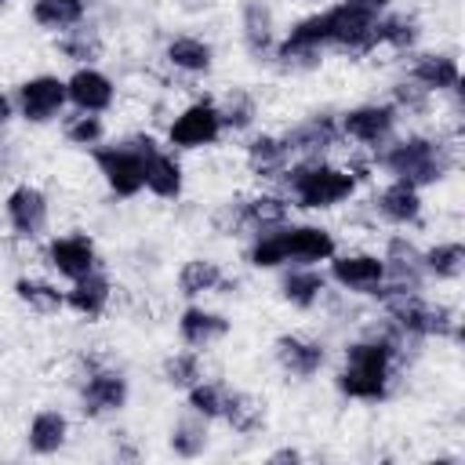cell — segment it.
Returning a JSON list of instances; mask_svg holds the SVG:
<instances>
[{
  "instance_id": "cell-36",
  "label": "cell",
  "mask_w": 465,
  "mask_h": 465,
  "mask_svg": "<svg viewBox=\"0 0 465 465\" xmlns=\"http://www.w3.org/2000/svg\"><path fill=\"white\" fill-rule=\"evenodd\" d=\"M171 450L182 454V458L203 454L207 450V418H200V414L189 411V418L174 421V429H171Z\"/></svg>"
},
{
  "instance_id": "cell-12",
  "label": "cell",
  "mask_w": 465,
  "mask_h": 465,
  "mask_svg": "<svg viewBox=\"0 0 465 465\" xmlns=\"http://www.w3.org/2000/svg\"><path fill=\"white\" fill-rule=\"evenodd\" d=\"M327 280H334L341 291L349 294H374L378 283L385 280V262L381 254H367V251H356V254H331L327 258Z\"/></svg>"
},
{
  "instance_id": "cell-1",
  "label": "cell",
  "mask_w": 465,
  "mask_h": 465,
  "mask_svg": "<svg viewBox=\"0 0 465 465\" xmlns=\"http://www.w3.org/2000/svg\"><path fill=\"white\" fill-rule=\"evenodd\" d=\"M403 349V338L381 323L374 331H367L363 338H356L349 349H345V363L338 371V392L349 396V400H385L389 392V378H392V363Z\"/></svg>"
},
{
  "instance_id": "cell-40",
  "label": "cell",
  "mask_w": 465,
  "mask_h": 465,
  "mask_svg": "<svg viewBox=\"0 0 465 465\" xmlns=\"http://www.w3.org/2000/svg\"><path fill=\"white\" fill-rule=\"evenodd\" d=\"M396 113H407V116H425L429 105H432V94L425 87H418L414 80H400L392 87V102H389Z\"/></svg>"
},
{
  "instance_id": "cell-10",
  "label": "cell",
  "mask_w": 465,
  "mask_h": 465,
  "mask_svg": "<svg viewBox=\"0 0 465 465\" xmlns=\"http://www.w3.org/2000/svg\"><path fill=\"white\" fill-rule=\"evenodd\" d=\"M65 80L51 76V73H40V76H29L18 84L15 91V105H18V116L29 120V124H47L54 120L62 109H65Z\"/></svg>"
},
{
  "instance_id": "cell-29",
  "label": "cell",
  "mask_w": 465,
  "mask_h": 465,
  "mask_svg": "<svg viewBox=\"0 0 465 465\" xmlns=\"http://www.w3.org/2000/svg\"><path fill=\"white\" fill-rule=\"evenodd\" d=\"M163 58H167L178 73L203 76V73H211V65H214V47H211L207 40H200V36H174V40H167Z\"/></svg>"
},
{
  "instance_id": "cell-11",
  "label": "cell",
  "mask_w": 465,
  "mask_h": 465,
  "mask_svg": "<svg viewBox=\"0 0 465 465\" xmlns=\"http://www.w3.org/2000/svg\"><path fill=\"white\" fill-rule=\"evenodd\" d=\"M276 236H280L283 265H320L338 251L334 232L323 225H280Z\"/></svg>"
},
{
  "instance_id": "cell-4",
  "label": "cell",
  "mask_w": 465,
  "mask_h": 465,
  "mask_svg": "<svg viewBox=\"0 0 465 465\" xmlns=\"http://www.w3.org/2000/svg\"><path fill=\"white\" fill-rule=\"evenodd\" d=\"M385 323L407 341V338H461L458 312L443 302H425L414 294H392L381 302Z\"/></svg>"
},
{
  "instance_id": "cell-43",
  "label": "cell",
  "mask_w": 465,
  "mask_h": 465,
  "mask_svg": "<svg viewBox=\"0 0 465 465\" xmlns=\"http://www.w3.org/2000/svg\"><path fill=\"white\" fill-rule=\"evenodd\" d=\"M269 461H272V465H276V461H302V450L283 447V450H272V454H269Z\"/></svg>"
},
{
  "instance_id": "cell-23",
  "label": "cell",
  "mask_w": 465,
  "mask_h": 465,
  "mask_svg": "<svg viewBox=\"0 0 465 465\" xmlns=\"http://www.w3.org/2000/svg\"><path fill=\"white\" fill-rule=\"evenodd\" d=\"M178 334L189 349H211L214 341H222L229 334V320L214 309L203 305H185L178 316Z\"/></svg>"
},
{
  "instance_id": "cell-9",
  "label": "cell",
  "mask_w": 465,
  "mask_h": 465,
  "mask_svg": "<svg viewBox=\"0 0 465 465\" xmlns=\"http://www.w3.org/2000/svg\"><path fill=\"white\" fill-rule=\"evenodd\" d=\"M222 138V113L214 102L200 98L185 105L171 124H167V142L178 149H203Z\"/></svg>"
},
{
  "instance_id": "cell-24",
  "label": "cell",
  "mask_w": 465,
  "mask_h": 465,
  "mask_svg": "<svg viewBox=\"0 0 465 465\" xmlns=\"http://www.w3.org/2000/svg\"><path fill=\"white\" fill-rule=\"evenodd\" d=\"M109 298H113V283H109V276L98 272V269H91L87 276L73 280V287L65 291V305H69L76 316H87V320L102 316L105 305H109Z\"/></svg>"
},
{
  "instance_id": "cell-3",
  "label": "cell",
  "mask_w": 465,
  "mask_h": 465,
  "mask_svg": "<svg viewBox=\"0 0 465 465\" xmlns=\"http://www.w3.org/2000/svg\"><path fill=\"white\" fill-rule=\"evenodd\" d=\"M283 185H287V200H294L298 207H305V211H327V207L345 203L356 193L360 182L345 167L327 163L323 156H302V160H294L287 167Z\"/></svg>"
},
{
  "instance_id": "cell-31",
  "label": "cell",
  "mask_w": 465,
  "mask_h": 465,
  "mask_svg": "<svg viewBox=\"0 0 465 465\" xmlns=\"http://www.w3.org/2000/svg\"><path fill=\"white\" fill-rule=\"evenodd\" d=\"M225 425L240 436H251L265 425V403L251 392H225V411H222Z\"/></svg>"
},
{
  "instance_id": "cell-44",
  "label": "cell",
  "mask_w": 465,
  "mask_h": 465,
  "mask_svg": "<svg viewBox=\"0 0 465 465\" xmlns=\"http://www.w3.org/2000/svg\"><path fill=\"white\" fill-rule=\"evenodd\" d=\"M11 116H15V102H11V98H7L4 91H0V127H4V124H7Z\"/></svg>"
},
{
  "instance_id": "cell-14",
  "label": "cell",
  "mask_w": 465,
  "mask_h": 465,
  "mask_svg": "<svg viewBox=\"0 0 465 465\" xmlns=\"http://www.w3.org/2000/svg\"><path fill=\"white\" fill-rule=\"evenodd\" d=\"M4 214H7V225L15 229V236H22V240H36V236H44V229H47L51 207H47L44 189L22 182V185H15V189L7 193Z\"/></svg>"
},
{
  "instance_id": "cell-39",
  "label": "cell",
  "mask_w": 465,
  "mask_h": 465,
  "mask_svg": "<svg viewBox=\"0 0 465 465\" xmlns=\"http://www.w3.org/2000/svg\"><path fill=\"white\" fill-rule=\"evenodd\" d=\"M218 113H222V131H247L254 124L258 105H254V98L247 91H232L225 98V105H218Z\"/></svg>"
},
{
  "instance_id": "cell-34",
  "label": "cell",
  "mask_w": 465,
  "mask_h": 465,
  "mask_svg": "<svg viewBox=\"0 0 465 465\" xmlns=\"http://www.w3.org/2000/svg\"><path fill=\"white\" fill-rule=\"evenodd\" d=\"M58 51H62L69 62H76V65H94V62L102 58V40H98L94 29H87V25L80 22V25L65 29V33L58 36Z\"/></svg>"
},
{
  "instance_id": "cell-45",
  "label": "cell",
  "mask_w": 465,
  "mask_h": 465,
  "mask_svg": "<svg viewBox=\"0 0 465 465\" xmlns=\"http://www.w3.org/2000/svg\"><path fill=\"white\" fill-rule=\"evenodd\" d=\"M182 4H185V7H189V11H200V7H207V4H211V0H182Z\"/></svg>"
},
{
  "instance_id": "cell-37",
  "label": "cell",
  "mask_w": 465,
  "mask_h": 465,
  "mask_svg": "<svg viewBox=\"0 0 465 465\" xmlns=\"http://www.w3.org/2000/svg\"><path fill=\"white\" fill-rule=\"evenodd\" d=\"M203 378V363H200V349H185V352H171L163 360V381L174 389H189Z\"/></svg>"
},
{
  "instance_id": "cell-35",
  "label": "cell",
  "mask_w": 465,
  "mask_h": 465,
  "mask_svg": "<svg viewBox=\"0 0 465 465\" xmlns=\"http://www.w3.org/2000/svg\"><path fill=\"white\" fill-rule=\"evenodd\" d=\"M421 265L429 276L436 280H458L461 269H465V247L458 240H447V243H436L429 251H421Z\"/></svg>"
},
{
  "instance_id": "cell-18",
  "label": "cell",
  "mask_w": 465,
  "mask_h": 465,
  "mask_svg": "<svg viewBox=\"0 0 465 465\" xmlns=\"http://www.w3.org/2000/svg\"><path fill=\"white\" fill-rule=\"evenodd\" d=\"M65 98L76 105V113H105L116 98L113 80L94 65H76L65 80Z\"/></svg>"
},
{
  "instance_id": "cell-25",
  "label": "cell",
  "mask_w": 465,
  "mask_h": 465,
  "mask_svg": "<svg viewBox=\"0 0 465 465\" xmlns=\"http://www.w3.org/2000/svg\"><path fill=\"white\" fill-rule=\"evenodd\" d=\"M182 185H185V174H182V163L174 153H163L160 145L145 156V189L160 200H178L182 196Z\"/></svg>"
},
{
  "instance_id": "cell-30",
  "label": "cell",
  "mask_w": 465,
  "mask_h": 465,
  "mask_svg": "<svg viewBox=\"0 0 465 465\" xmlns=\"http://www.w3.org/2000/svg\"><path fill=\"white\" fill-rule=\"evenodd\" d=\"M33 22L51 33H65L87 18V0H33Z\"/></svg>"
},
{
  "instance_id": "cell-28",
  "label": "cell",
  "mask_w": 465,
  "mask_h": 465,
  "mask_svg": "<svg viewBox=\"0 0 465 465\" xmlns=\"http://www.w3.org/2000/svg\"><path fill=\"white\" fill-rule=\"evenodd\" d=\"M25 440H29L33 454H58L65 447V440H69V418L62 411H54V407L36 411L33 421H29Z\"/></svg>"
},
{
  "instance_id": "cell-32",
  "label": "cell",
  "mask_w": 465,
  "mask_h": 465,
  "mask_svg": "<svg viewBox=\"0 0 465 465\" xmlns=\"http://www.w3.org/2000/svg\"><path fill=\"white\" fill-rule=\"evenodd\" d=\"M374 36H378V44H385V47H392V51H411L414 44H418V36H421V25H418V18L414 15H407V11H396V15H381L378 18V25H374Z\"/></svg>"
},
{
  "instance_id": "cell-33",
  "label": "cell",
  "mask_w": 465,
  "mask_h": 465,
  "mask_svg": "<svg viewBox=\"0 0 465 465\" xmlns=\"http://www.w3.org/2000/svg\"><path fill=\"white\" fill-rule=\"evenodd\" d=\"M15 298L22 305H29L33 312H40V316H51L65 305V291H58L47 280H36V276H18L15 280Z\"/></svg>"
},
{
  "instance_id": "cell-17",
  "label": "cell",
  "mask_w": 465,
  "mask_h": 465,
  "mask_svg": "<svg viewBox=\"0 0 465 465\" xmlns=\"http://www.w3.org/2000/svg\"><path fill=\"white\" fill-rule=\"evenodd\" d=\"M272 356H276L280 371L291 374V378H312V374L327 363L323 341L305 338V334H280V338L272 341Z\"/></svg>"
},
{
  "instance_id": "cell-5",
  "label": "cell",
  "mask_w": 465,
  "mask_h": 465,
  "mask_svg": "<svg viewBox=\"0 0 465 465\" xmlns=\"http://www.w3.org/2000/svg\"><path fill=\"white\" fill-rule=\"evenodd\" d=\"M156 149V142L149 134H134L127 142H113V145H94L91 156L98 163V174L105 178V185L131 200L145 189V156Z\"/></svg>"
},
{
  "instance_id": "cell-41",
  "label": "cell",
  "mask_w": 465,
  "mask_h": 465,
  "mask_svg": "<svg viewBox=\"0 0 465 465\" xmlns=\"http://www.w3.org/2000/svg\"><path fill=\"white\" fill-rule=\"evenodd\" d=\"M102 134H105V124H102V113H76V116H69L65 120V138L73 142V145H98L102 142Z\"/></svg>"
},
{
  "instance_id": "cell-21",
  "label": "cell",
  "mask_w": 465,
  "mask_h": 465,
  "mask_svg": "<svg viewBox=\"0 0 465 465\" xmlns=\"http://www.w3.org/2000/svg\"><path fill=\"white\" fill-rule=\"evenodd\" d=\"M243 156H247V171H251L254 178H262V182L283 178L287 167L294 163V156H291L283 134H254V138L247 142V153H243Z\"/></svg>"
},
{
  "instance_id": "cell-27",
  "label": "cell",
  "mask_w": 465,
  "mask_h": 465,
  "mask_svg": "<svg viewBox=\"0 0 465 465\" xmlns=\"http://www.w3.org/2000/svg\"><path fill=\"white\" fill-rule=\"evenodd\" d=\"M236 283V280H232ZM222 272V265L214 258H189L182 269H178V291L185 298H200V294H214V291H225L232 287Z\"/></svg>"
},
{
  "instance_id": "cell-26",
  "label": "cell",
  "mask_w": 465,
  "mask_h": 465,
  "mask_svg": "<svg viewBox=\"0 0 465 465\" xmlns=\"http://www.w3.org/2000/svg\"><path fill=\"white\" fill-rule=\"evenodd\" d=\"M280 294H283V302H291L294 309H312V305L327 294V276H323L316 265H294V269L283 272Z\"/></svg>"
},
{
  "instance_id": "cell-42",
  "label": "cell",
  "mask_w": 465,
  "mask_h": 465,
  "mask_svg": "<svg viewBox=\"0 0 465 465\" xmlns=\"http://www.w3.org/2000/svg\"><path fill=\"white\" fill-rule=\"evenodd\" d=\"M349 7H356V11H363V15H374V18H381L385 11H389V4L392 0H345Z\"/></svg>"
},
{
  "instance_id": "cell-20",
  "label": "cell",
  "mask_w": 465,
  "mask_h": 465,
  "mask_svg": "<svg viewBox=\"0 0 465 465\" xmlns=\"http://www.w3.org/2000/svg\"><path fill=\"white\" fill-rule=\"evenodd\" d=\"M407 80H414V84L425 87L429 94H440V91H458V87H461V69H458V58H454V54L425 51V54H418V58L411 62Z\"/></svg>"
},
{
  "instance_id": "cell-15",
  "label": "cell",
  "mask_w": 465,
  "mask_h": 465,
  "mask_svg": "<svg viewBox=\"0 0 465 465\" xmlns=\"http://www.w3.org/2000/svg\"><path fill=\"white\" fill-rule=\"evenodd\" d=\"M47 265L58 272V276H65L69 283L73 280H80V276H87L91 269H98V251H94V240L87 236V232H65V236H54L51 243H47Z\"/></svg>"
},
{
  "instance_id": "cell-22",
  "label": "cell",
  "mask_w": 465,
  "mask_h": 465,
  "mask_svg": "<svg viewBox=\"0 0 465 465\" xmlns=\"http://www.w3.org/2000/svg\"><path fill=\"white\" fill-rule=\"evenodd\" d=\"M374 211L389 222V225H414L421 218V193L418 185L392 178L378 196H374Z\"/></svg>"
},
{
  "instance_id": "cell-16",
  "label": "cell",
  "mask_w": 465,
  "mask_h": 465,
  "mask_svg": "<svg viewBox=\"0 0 465 465\" xmlns=\"http://www.w3.org/2000/svg\"><path fill=\"white\" fill-rule=\"evenodd\" d=\"M283 142H287V149H291L294 160H302V156H323L331 145L341 142V127H338V120L331 113H312V116L298 120L294 127H287L283 131Z\"/></svg>"
},
{
  "instance_id": "cell-46",
  "label": "cell",
  "mask_w": 465,
  "mask_h": 465,
  "mask_svg": "<svg viewBox=\"0 0 465 465\" xmlns=\"http://www.w3.org/2000/svg\"><path fill=\"white\" fill-rule=\"evenodd\" d=\"M0 7H7V0H0Z\"/></svg>"
},
{
  "instance_id": "cell-13",
  "label": "cell",
  "mask_w": 465,
  "mask_h": 465,
  "mask_svg": "<svg viewBox=\"0 0 465 465\" xmlns=\"http://www.w3.org/2000/svg\"><path fill=\"white\" fill-rule=\"evenodd\" d=\"M80 403H84L87 418H102V414L120 411L127 403V378L116 367L87 363V374L80 385Z\"/></svg>"
},
{
  "instance_id": "cell-6",
  "label": "cell",
  "mask_w": 465,
  "mask_h": 465,
  "mask_svg": "<svg viewBox=\"0 0 465 465\" xmlns=\"http://www.w3.org/2000/svg\"><path fill=\"white\" fill-rule=\"evenodd\" d=\"M291 218V200L280 193H254V196H240L222 203V211L214 214V225L225 236H262L272 232L280 225H287Z\"/></svg>"
},
{
  "instance_id": "cell-7",
  "label": "cell",
  "mask_w": 465,
  "mask_h": 465,
  "mask_svg": "<svg viewBox=\"0 0 465 465\" xmlns=\"http://www.w3.org/2000/svg\"><path fill=\"white\" fill-rule=\"evenodd\" d=\"M327 47H338L341 54H352V58H363L378 47V36H374V25L378 18L374 15H363L356 7H349L345 0L327 7Z\"/></svg>"
},
{
  "instance_id": "cell-38",
  "label": "cell",
  "mask_w": 465,
  "mask_h": 465,
  "mask_svg": "<svg viewBox=\"0 0 465 465\" xmlns=\"http://www.w3.org/2000/svg\"><path fill=\"white\" fill-rule=\"evenodd\" d=\"M225 385H218V381H196V385H189L185 389V400H189V411L193 414H200V418H207V421H214V418H222V411H225Z\"/></svg>"
},
{
  "instance_id": "cell-8",
  "label": "cell",
  "mask_w": 465,
  "mask_h": 465,
  "mask_svg": "<svg viewBox=\"0 0 465 465\" xmlns=\"http://www.w3.org/2000/svg\"><path fill=\"white\" fill-rule=\"evenodd\" d=\"M396 116L400 113L389 102H367V105H356V109L341 113L338 127H341L345 142H356V145H367V149H381L396 131Z\"/></svg>"
},
{
  "instance_id": "cell-19",
  "label": "cell",
  "mask_w": 465,
  "mask_h": 465,
  "mask_svg": "<svg viewBox=\"0 0 465 465\" xmlns=\"http://www.w3.org/2000/svg\"><path fill=\"white\" fill-rule=\"evenodd\" d=\"M240 29H243V47L251 58H272L276 18H272L269 0H243L240 4Z\"/></svg>"
},
{
  "instance_id": "cell-2",
  "label": "cell",
  "mask_w": 465,
  "mask_h": 465,
  "mask_svg": "<svg viewBox=\"0 0 465 465\" xmlns=\"http://www.w3.org/2000/svg\"><path fill=\"white\" fill-rule=\"evenodd\" d=\"M454 142L447 138H429V134H407V138H396L392 145H381V156L378 163L392 174V178H403L411 185H436L450 174V167L458 163L454 156Z\"/></svg>"
}]
</instances>
